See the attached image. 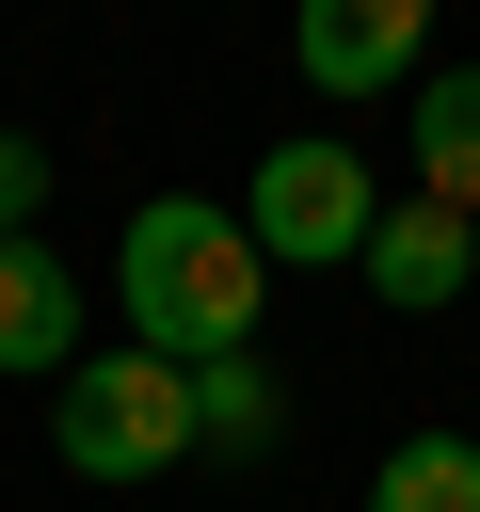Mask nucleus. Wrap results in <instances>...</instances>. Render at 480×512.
Instances as JSON below:
<instances>
[{
	"label": "nucleus",
	"instance_id": "1",
	"mask_svg": "<svg viewBox=\"0 0 480 512\" xmlns=\"http://www.w3.org/2000/svg\"><path fill=\"white\" fill-rule=\"evenodd\" d=\"M112 304H128V352H160V368H224V352H256L272 256L240 240V208L160 192V208H128V240H112Z\"/></svg>",
	"mask_w": 480,
	"mask_h": 512
},
{
	"label": "nucleus",
	"instance_id": "2",
	"mask_svg": "<svg viewBox=\"0 0 480 512\" xmlns=\"http://www.w3.org/2000/svg\"><path fill=\"white\" fill-rule=\"evenodd\" d=\"M368 224H384V176H368L352 128H288L256 160V192H240V240L272 272H368Z\"/></svg>",
	"mask_w": 480,
	"mask_h": 512
},
{
	"label": "nucleus",
	"instance_id": "3",
	"mask_svg": "<svg viewBox=\"0 0 480 512\" xmlns=\"http://www.w3.org/2000/svg\"><path fill=\"white\" fill-rule=\"evenodd\" d=\"M48 448H64V480H160L176 448H192V368H160V352H80L64 384H48Z\"/></svg>",
	"mask_w": 480,
	"mask_h": 512
},
{
	"label": "nucleus",
	"instance_id": "4",
	"mask_svg": "<svg viewBox=\"0 0 480 512\" xmlns=\"http://www.w3.org/2000/svg\"><path fill=\"white\" fill-rule=\"evenodd\" d=\"M368 304H400V320L480 304V224L432 208V192H384V224H368Z\"/></svg>",
	"mask_w": 480,
	"mask_h": 512
},
{
	"label": "nucleus",
	"instance_id": "5",
	"mask_svg": "<svg viewBox=\"0 0 480 512\" xmlns=\"http://www.w3.org/2000/svg\"><path fill=\"white\" fill-rule=\"evenodd\" d=\"M96 352V320H80V272L48 256V240H0V368L16 384H64Z\"/></svg>",
	"mask_w": 480,
	"mask_h": 512
},
{
	"label": "nucleus",
	"instance_id": "6",
	"mask_svg": "<svg viewBox=\"0 0 480 512\" xmlns=\"http://www.w3.org/2000/svg\"><path fill=\"white\" fill-rule=\"evenodd\" d=\"M288 64L320 96H384V80H416V0H304Z\"/></svg>",
	"mask_w": 480,
	"mask_h": 512
},
{
	"label": "nucleus",
	"instance_id": "7",
	"mask_svg": "<svg viewBox=\"0 0 480 512\" xmlns=\"http://www.w3.org/2000/svg\"><path fill=\"white\" fill-rule=\"evenodd\" d=\"M416 192L480 224V64H416Z\"/></svg>",
	"mask_w": 480,
	"mask_h": 512
},
{
	"label": "nucleus",
	"instance_id": "8",
	"mask_svg": "<svg viewBox=\"0 0 480 512\" xmlns=\"http://www.w3.org/2000/svg\"><path fill=\"white\" fill-rule=\"evenodd\" d=\"M368 512H480V432H400L368 464Z\"/></svg>",
	"mask_w": 480,
	"mask_h": 512
},
{
	"label": "nucleus",
	"instance_id": "9",
	"mask_svg": "<svg viewBox=\"0 0 480 512\" xmlns=\"http://www.w3.org/2000/svg\"><path fill=\"white\" fill-rule=\"evenodd\" d=\"M272 432H288V400H272V368H256V352L192 368V448H240V464H256Z\"/></svg>",
	"mask_w": 480,
	"mask_h": 512
},
{
	"label": "nucleus",
	"instance_id": "10",
	"mask_svg": "<svg viewBox=\"0 0 480 512\" xmlns=\"http://www.w3.org/2000/svg\"><path fill=\"white\" fill-rule=\"evenodd\" d=\"M32 208H48V144L0 128V240H32Z\"/></svg>",
	"mask_w": 480,
	"mask_h": 512
}]
</instances>
